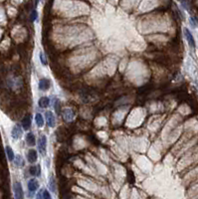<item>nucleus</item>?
<instances>
[{
    "label": "nucleus",
    "instance_id": "nucleus-1",
    "mask_svg": "<svg viewBox=\"0 0 198 199\" xmlns=\"http://www.w3.org/2000/svg\"><path fill=\"white\" fill-rule=\"evenodd\" d=\"M46 144H47V138L45 135H41L39 140H38V149L42 155L46 154Z\"/></svg>",
    "mask_w": 198,
    "mask_h": 199
},
{
    "label": "nucleus",
    "instance_id": "nucleus-2",
    "mask_svg": "<svg viewBox=\"0 0 198 199\" xmlns=\"http://www.w3.org/2000/svg\"><path fill=\"white\" fill-rule=\"evenodd\" d=\"M13 189H14V194H15V197L17 199H21L23 198V189L22 186L19 182H15L13 185Z\"/></svg>",
    "mask_w": 198,
    "mask_h": 199
},
{
    "label": "nucleus",
    "instance_id": "nucleus-3",
    "mask_svg": "<svg viewBox=\"0 0 198 199\" xmlns=\"http://www.w3.org/2000/svg\"><path fill=\"white\" fill-rule=\"evenodd\" d=\"M183 31H184V36H185V38H186L189 46L191 48H195V40H194V38H193L191 32H190L187 28H184V30Z\"/></svg>",
    "mask_w": 198,
    "mask_h": 199
},
{
    "label": "nucleus",
    "instance_id": "nucleus-4",
    "mask_svg": "<svg viewBox=\"0 0 198 199\" xmlns=\"http://www.w3.org/2000/svg\"><path fill=\"white\" fill-rule=\"evenodd\" d=\"M62 115H63V118H65V121H67V122H70V121H72L75 118V113L71 109H65L63 111Z\"/></svg>",
    "mask_w": 198,
    "mask_h": 199
},
{
    "label": "nucleus",
    "instance_id": "nucleus-5",
    "mask_svg": "<svg viewBox=\"0 0 198 199\" xmlns=\"http://www.w3.org/2000/svg\"><path fill=\"white\" fill-rule=\"evenodd\" d=\"M46 116V121H47V125H49L50 128H54L55 127V116L53 115V113L51 111H47L45 114Z\"/></svg>",
    "mask_w": 198,
    "mask_h": 199
},
{
    "label": "nucleus",
    "instance_id": "nucleus-6",
    "mask_svg": "<svg viewBox=\"0 0 198 199\" xmlns=\"http://www.w3.org/2000/svg\"><path fill=\"white\" fill-rule=\"evenodd\" d=\"M50 86H51V83H50V81L48 79L40 80V82H39V89L40 90H42V91H46V90H48L50 88Z\"/></svg>",
    "mask_w": 198,
    "mask_h": 199
},
{
    "label": "nucleus",
    "instance_id": "nucleus-7",
    "mask_svg": "<svg viewBox=\"0 0 198 199\" xmlns=\"http://www.w3.org/2000/svg\"><path fill=\"white\" fill-rule=\"evenodd\" d=\"M11 135H12V137L14 138V139H17L21 137V135H22V130H21V128L19 125H15L13 128H12V132H11Z\"/></svg>",
    "mask_w": 198,
    "mask_h": 199
},
{
    "label": "nucleus",
    "instance_id": "nucleus-8",
    "mask_svg": "<svg viewBox=\"0 0 198 199\" xmlns=\"http://www.w3.org/2000/svg\"><path fill=\"white\" fill-rule=\"evenodd\" d=\"M27 159L29 160V162H31V163L35 162L36 160H37V151L34 149L29 150L28 153H27Z\"/></svg>",
    "mask_w": 198,
    "mask_h": 199
},
{
    "label": "nucleus",
    "instance_id": "nucleus-9",
    "mask_svg": "<svg viewBox=\"0 0 198 199\" xmlns=\"http://www.w3.org/2000/svg\"><path fill=\"white\" fill-rule=\"evenodd\" d=\"M38 186H39V184H38V181L36 180V179H30L28 182V189L31 191V192H34V191L37 190Z\"/></svg>",
    "mask_w": 198,
    "mask_h": 199
},
{
    "label": "nucleus",
    "instance_id": "nucleus-10",
    "mask_svg": "<svg viewBox=\"0 0 198 199\" xmlns=\"http://www.w3.org/2000/svg\"><path fill=\"white\" fill-rule=\"evenodd\" d=\"M22 127L24 130H29L31 127V116H26L25 118H23L22 120Z\"/></svg>",
    "mask_w": 198,
    "mask_h": 199
},
{
    "label": "nucleus",
    "instance_id": "nucleus-11",
    "mask_svg": "<svg viewBox=\"0 0 198 199\" xmlns=\"http://www.w3.org/2000/svg\"><path fill=\"white\" fill-rule=\"evenodd\" d=\"M26 142H27L29 145H35L36 138H35L34 135H33L32 132H29L26 135Z\"/></svg>",
    "mask_w": 198,
    "mask_h": 199
},
{
    "label": "nucleus",
    "instance_id": "nucleus-12",
    "mask_svg": "<svg viewBox=\"0 0 198 199\" xmlns=\"http://www.w3.org/2000/svg\"><path fill=\"white\" fill-rule=\"evenodd\" d=\"M49 103H50L49 98H47V97H43V98H41L39 100V107L42 109H45L49 106Z\"/></svg>",
    "mask_w": 198,
    "mask_h": 199
},
{
    "label": "nucleus",
    "instance_id": "nucleus-13",
    "mask_svg": "<svg viewBox=\"0 0 198 199\" xmlns=\"http://www.w3.org/2000/svg\"><path fill=\"white\" fill-rule=\"evenodd\" d=\"M35 122H36V125L39 128L43 127V125H44V118H43V116L41 114H37L35 116Z\"/></svg>",
    "mask_w": 198,
    "mask_h": 199
},
{
    "label": "nucleus",
    "instance_id": "nucleus-14",
    "mask_svg": "<svg viewBox=\"0 0 198 199\" xmlns=\"http://www.w3.org/2000/svg\"><path fill=\"white\" fill-rule=\"evenodd\" d=\"M29 172H30L31 175H34V176H36V175H40V173H41L40 165L30 167V169H29Z\"/></svg>",
    "mask_w": 198,
    "mask_h": 199
},
{
    "label": "nucleus",
    "instance_id": "nucleus-15",
    "mask_svg": "<svg viewBox=\"0 0 198 199\" xmlns=\"http://www.w3.org/2000/svg\"><path fill=\"white\" fill-rule=\"evenodd\" d=\"M38 198H46V199H50L51 198V195L49 194V192H48L46 189H41L39 194L37 195Z\"/></svg>",
    "mask_w": 198,
    "mask_h": 199
},
{
    "label": "nucleus",
    "instance_id": "nucleus-16",
    "mask_svg": "<svg viewBox=\"0 0 198 199\" xmlns=\"http://www.w3.org/2000/svg\"><path fill=\"white\" fill-rule=\"evenodd\" d=\"M14 162H15V164L18 167L24 166V160H23V158H22L21 155H17V156L14 157Z\"/></svg>",
    "mask_w": 198,
    "mask_h": 199
},
{
    "label": "nucleus",
    "instance_id": "nucleus-17",
    "mask_svg": "<svg viewBox=\"0 0 198 199\" xmlns=\"http://www.w3.org/2000/svg\"><path fill=\"white\" fill-rule=\"evenodd\" d=\"M6 153H7V156H8V159L10 161H13L14 160V152H13V150H12V149L10 146H6Z\"/></svg>",
    "mask_w": 198,
    "mask_h": 199
},
{
    "label": "nucleus",
    "instance_id": "nucleus-18",
    "mask_svg": "<svg viewBox=\"0 0 198 199\" xmlns=\"http://www.w3.org/2000/svg\"><path fill=\"white\" fill-rule=\"evenodd\" d=\"M49 186H50V189H51L53 192H56V182H55V179H54V177H53V176L50 177Z\"/></svg>",
    "mask_w": 198,
    "mask_h": 199
},
{
    "label": "nucleus",
    "instance_id": "nucleus-19",
    "mask_svg": "<svg viewBox=\"0 0 198 199\" xmlns=\"http://www.w3.org/2000/svg\"><path fill=\"white\" fill-rule=\"evenodd\" d=\"M54 108H55V111H56V113L58 114V115H60V114H61V110H60V102L58 101V100H55Z\"/></svg>",
    "mask_w": 198,
    "mask_h": 199
},
{
    "label": "nucleus",
    "instance_id": "nucleus-20",
    "mask_svg": "<svg viewBox=\"0 0 198 199\" xmlns=\"http://www.w3.org/2000/svg\"><path fill=\"white\" fill-rule=\"evenodd\" d=\"M36 18H37V12H36V10H33L32 13H31V21H35Z\"/></svg>",
    "mask_w": 198,
    "mask_h": 199
},
{
    "label": "nucleus",
    "instance_id": "nucleus-21",
    "mask_svg": "<svg viewBox=\"0 0 198 199\" xmlns=\"http://www.w3.org/2000/svg\"><path fill=\"white\" fill-rule=\"evenodd\" d=\"M40 60H41V63H42L43 65H46L47 64V61H46L44 55H43V53H40Z\"/></svg>",
    "mask_w": 198,
    "mask_h": 199
},
{
    "label": "nucleus",
    "instance_id": "nucleus-22",
    "mask_svg": "<svg viewBox=\"0 0 198 199\" xmlns=\"http://www.w3.org/2000/svg\"><path fill=\"white\" fill-rule=\"evenodd\" d=\"M181 1V4H182V6L184 7V8L188 9V3H187V0H180Z\"/></svg>",
    "mask_w": 198,
    "mask_h": 199
},
{
    "label": "nucleus",
    "instance_id": "nucleus-23",
    "mask_svg": "<svg viewBox=\"0 0 198 199\" xmlns=\"http://www.w3.org/2000/svg\"><path fill=\"white\" fill-rule=\"evenodd\" d=\"M38 2H39V0H36V4H37V3H38Z\"/></svg>",
    "mask_w": 198,
    "mask_h": 199
}]
</instances>
